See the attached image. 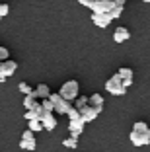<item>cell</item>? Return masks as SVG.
Listing matches in <instances>:
<instances>
[{
  "label": "cell",
  "mask_w": 150,
  "mask_h": 152,
  "mask_svg": "<svg viewBox=\"0 0 150 152\" xmlns=\"http://www.w3.org/2000/svg\"><path fill=\"white\" fill-rule=\"evenodd\" d=\"M18 88H20V92H22L23 96H27V94H33V92H35V90L31 88L29 84H26V82H20V84H18Z\"/></svg>",
  "instance_id": "18"
},
{
  "label": "cell",
  "mask_w": 150,
  "mask_h": 152,
  "mask_svg": "<svg viewBox=\"0 0 150 152\" xmlns=\"http://www.w3.org/2000/svg\"><path fill=\"white\" fill-rule=\"evenodd\" d=\"M119 76L121 78H132L135 72H132V68H119Z\"/></svg>",
  "instance_id": "20"
},
{
  "label": "cell",
  "mask_w": 150,
  "mask_h": 152,
  "mask_svg": "<svg viewBox=\"0 0 150 152\" xmlns=\"http://www.w3.org/2000/svg\"><path fill=\"white\" fill-rule=\"evenodd\" d=\"M129 37H131V31H129L127 27H121V26H119V27L113 31V41H115V43H125Z\"/></svg>",
  "instance_id": "10"
},
{
  "label": "cell",
  "mask_w": 150,
  "mask_h": 152,
  "mask_svg": "<svg viewBox=\"0 0 150 152\" xmlns=\"http://www.w3.org/2000/svg\"><path fill=\"white\" fill-rule=\"evenodd\" d=\"M142 2H148V4H150V0H142Z\"/></svg>",
  "instance_id": "30"
},
{
  "label": "cell",
  "mask_w": 150,
  "mask_h": 152,
  "mask_svg": "<svg viewBox=\"0 0 150 152\" xmlns=\"http://www.w3.org/2000/svg\"><path fill=\"white\" fill-rule=\"evenodd\" d=\"M0 20H2V18H0Z\"/></svg>",
  "instance_id": "31"
},
{
  "label": "cell",
  "mask_w": 150,
  "mask_h": 152,
  "mask_svg": "<svg viewBox=\"0 0 150 152\" xmlns=\"http://www.w3.org/2000/svg\"><path fill=\"white\" fill-rule=\"evenodd\" d=\"M0 66H2V72H4L6 78L14 76V74H16V70H18V63H16V61H12V58L2 61V63H0Z\"/></svg>",
  "instance_id": "8"
},
{
  "label": "cell",
  "mask_w": 150,
  "mask_h": 152,
  "mask_svg": "<svg viewBox=\"0 0 150 152\" xmlns=\"http://www.w3.org/2000/svg\"><path fill=\"white\" fill-rule=\"evenodd\" d=\"M62 146H66V148H78V139H76V137H68V139L62 140Z\"/></svg>",
  "instance_id": "16"
},
{
  "label": "cell",
  "mask_w": 150,
  "mask_h": 152,
  "mask_svg": "<svg viewBox=\"0 0 150 152\" xmlns=\"http://www.w3.org/2000/svg\"><path fill=\"white\" fill-rule=\"evenodd\" d=\"M78 2H80V4H82V6H86V8H90V6H92V2H94V0H78Z\"/></svg>",
  "instance_id": "27"
},
{
  "label": "cell",
  "mask_w": 150,
  "mask_h": 152,
  "mask_svg": "<svg viewBox=\"0 0 150 152\" xmlns=\"http://www.w3.org/2000/svg\"><path fill=\"white\" fill-rule=\"evenodd\" d=\"M92 22L96 23L97 27H103V29H105V27L113 22V16H111V14H94L92 12Z\"/></svg>",
  "instance_id": "7"
},
{
  "label": "cell",
  "mask_w": 150,
  "mask_h": 152,
  "mask_svg": "<svg viewBox=\"0 0 150 152\" xmlns=\"http://www.w3.org/2000/svg\"><path fill=\"white\" fill-rule=\"evenodd\" d=\"M41 103H43V107L45 109H47V111H55V103L53 102H51V99H41Z\"/></svg>",
  "instance_id": "22"
},
{
  "label": "cell",
  "mask_w": 150,
  "mask_h": 152,
  "mask_svg": "<svg viewBox=\"0 0 150 152\" xmlns=\"http://www.w3.org/2000/svg\"><path fill=\"white\" fill-rule=\"evenodd\" d=\"M20 148H23V150H35V140H26V139H22Z\"/></svg>",
  "instance_id": "19"
},
{
  "label": "cell",
  "mask_w": 150,
  "mask_h": 152,
  "mask_svg": "<svg viewBox=\"0 0 150 152\" xmlns=\"http://www.w3.org/2000/svg\"><path fill=\"white\" fill-rule=\"evenodd\" d=\"M129 139L135 146H146V144H150V131L148 133H138V131L132 129L129 133Z\"/></svg>",
  "instance_id": "5"
},
{
  "label": "cell",
  "mask_w": 150,
  "mask_h": 152,
  "mask_svg": "<svg viewBox=\"0 0 150 152\" xmlns=\"http://www.w3.org/2000/svg\"><path fill=\"white\" fill-rule=\"evenodd\" d=\"M90 103L103 109V96L102 94H92V96H90Z\"/></svg>",
  "instance_id": "14"
},
{
  "label": "cell",
  "mask_w": 150,
  "mask_h": 152,
  "mask_svg": "<svg viewBox=\"0 0 150 152\" xmlns=\"http://www.w3.org/2000/svg\"><path fill=\"white\" fill-rule=\"evenodd\" d=\"M43 125H45V131H53L57 127V115L53 111H49L47 115L43 117Z\"/></svg>",
  "instance_id": "11"
},
{
  "label": "cell",
  "mask_w": 150,
  "mask_h": 152,
  "mask_svg": "<svg viewBox=\"0 0 150 152\" xmlns=\"http://www.w3.org/2000/svg\"><path fill=\"white\" fill-rule=\"evenodd\" d=\"M22 139H26V140H35V137H33V131H31V129L23 131V134H22Z\"/></svg>",
  "instance_id": "25"
},
{
  "label": "cell",
  "mask_w": 150,
  "mask_h": 152,
  "mask_svg": "<svg viewBox=\"0 0 150 152\" xmlns=\"http://www.w3.org/2000/svg\"><path fill=\"white\" fill-rule=\"evenodd\" d=\"M125 2H127V0H117V4H119V6H125Z\"/></svg>",
  "instance_id": "29"
},
{
  "label": "cell",
  "mask_w": 150,
  "mask_h": 152,
  "mask_svg": "<svg viewBox=\"0 0 150 152\" xmlns=\"http://www.w3.org/2000/svg\"><path fill=\"white\" fill-rule=\"evenodd\" d=\"M123 10H125V6H117V8L111 12V16H113V20H117V18H121V14H123Z\"/></svg>",
  "instance_id": "24"
},
{
  "label": "cell",
  "mask_w": 150,
  "mask_h": 152,
  "mask_svg": "<svg viewBox=\"0 0 150 152\" xmlns=\"http://www.w3.org/2000/svg\"><path fill=\"white\" fill-rule=\"evenodd\" d=\"M27 123H29V127H27V129H31L33 133L45 129V125H43V121H41V119H33V121H27Z\"/></svg>",
  "instance_id": "13"
},
{
  "label": "cell",
  "mask_w": 150,
  "mask_h": 152,
  "mask_svg": "<svg viewBox=\"0 0 150 152\" xmlns=\"http://www.w3.org/2000/svg\"><path fill=\"white\" fill-rule=\"evenodd\" d=\"M132 129H135V131H138V133H148V131H150V127L146 125L144 121H137V123L132 125Z\"/></svg>",
  "instance_id": "17"
},
{
  "label": "cell",
  "mask_w": 150,
  "mask_h": 152,
  "mask_svg": "<svg viewBox=\"0 0 150 152\" xmlns=\"http://www.w3.org/2000/svg\"><path fill=\"white\" fill-rule=\"evenodd\" d=\"M117 0H94L90 10L94 14H111L115 8H117Z\"/></svg>",
  "instance_id": "3"
},
{
  "label": "cell",
  "mask_w": 150,
  "mask_h": 152,
  "mask_svg": "<svg viewBox=\"0 0 150 152\" xmlns=\"http://www.w3.org/2000/svg\"><path fill=\"white\" fill-rule=\"evenodd\" d=\"M51 94H53V92L49 90V86H47V84H39V86L35 88V96H37L39 99H47Z\"/></svg>",
  "instance_id": "12"
},
{
  "label": "cell",
  "mask_w": 150,
  "mask_h": 152,
  "mask_svg": "<svg viewBox=\"0 0 150 152\" xmlns=\"http://www.w3.org/2000/svg\"><path fill=\"white\" fill-rule=\"evenodd\" d=\"M10 14V4H6V2H0V18H6Z\"/></svg>",
  "instance_id": "21"
},
{
  "label": "cell",
  "mask_w": 150,
  "mask_h": 152,
  "mask_svg": "<svg viewBox=\"0 0 150 152\" xmlns=\"http://www.w3.org/2000/svg\"><path fill=\"white\" fill-rule=\"evenodd\" d=\"M2 82H6V76H4V72H2V66H0V84Z\"/></svg>",
  "instance_id": "28"
},
{
  "label": "cell",
  "mask_w": 150,
  "mask_h": 152,
  "mask_svg": "<svg viewBox=\"0 0 150 152\" xmlns=\"http://www.w3.org/2000/svg\"><path fill=\"white\" fill-rule=\"evenodd\" d=\"M78 90H80V84L76 80H66L64 84L61 86L59 94H61L64 99H68V102H74V99L78 98Z\"/></svg>",
  "instance_id": "2"
},
{
  "label": "cell",
  "mask_w": 150,
  "mask_h": 152,
  "mask_svg": "<svg viewBox=\"0 0 150 152\" xmlns=\"http://www.w3.org/2000/svg\"><path fill=\"white\" fill-rule=\"evenodd\" d=\"M105 90L109 92V94H113V96H125L127 88L123 86V78L119 76V72H117V74H113L109 80L105 82Z\"/></svg>",
  "instance_id": "1"
},
{
  "label": "cell",
  "mask_w": 150,
  "mask_h": 152,
  "mask_svg": "<svg viewBox=\"0 0 150 152\" xmlns=\"http://www.w3.org/2000/svg\"><path fill=\"white\" fill-rule=\"evenodd\" d=\"M103 109L97 107V105H92V103H88V105H84V107L80 109V113H82V119L86 121V123H92L94 119H96L100 113H102Z\"/></svg>",
  "instance_id": "6"
},
{
  "label": "cell",
  "mask_w": 150,
  "mask_h": 152,
  "mask_svg": "<svg viewBox=\"0 0 150 152\" xmlns=\"http://www.w3.org/2000/svg\"><path fill=\"white\" fill-rule=\"evenodd\" d=\"M123 86H125V88H131V86H132V78H123Z\"/></svg>",
  "instance_id": "26"
},
{
  "label": "cell",
  "mask_w": 150,
  "mask_h": 152,
  "mask_svg": "<svg viewBox=\"0 0 150 152\" xmlns=\"http://www.w3.org/2000/svg\"><path fill=\"white\" fill-rule=\"evenodd\" d=\"M49 99L55 103V111H57V115H68V111H70V107H72V102L64 99L61 94H51Z\"/></svg>",
  "instance_id": "4"
},
{
  "label": "cell",
  "mask_w": 150,
  "mask_h": 152,
  "mask_svg": "<svg viewBox=\"0 0 150 152\" xmlns=\"http://www.w3.org/2000/svg\"><path fill=\"white\" fill-rule=\"evenodd\" d=\"M6 58H10V51L6 49V47H2V45H0V63H2V61H6Z\"/></svg>",
  "instance_id": "23"
},
{
  "label": "cell",
  "mask_w": 150,
  "mask_h": 152,
  "mask_svg": "<svg viewBox=\"0 0 150 152\" xmlns=\"http://www.w3.org/2000/svg\"><path fill=\"white\" fill-rule=\"evenodd\" d=\"M88 103H90V98H88V96H78V98L74 99V107L82 109L84 105H88Z\"/></svg>",
  "instance_id": "15"
},
{
  "label": "cell",
  "mask_w": 150,
  "mask_h": 152,
  "mask_svg": "<svg viewBox=\"0 0 150 152\" xmlns=\"http://www.w3.org/2000/svg\"><path fill=\"white\" fill-rule=\"evenodd\" d=\"M84 125H86L84 119H74V121H70V125H68L70 137H76V139H78L80 134H82V131H84Z\"/></svg>",
  "instance_id": "9"
}]
</instances>
